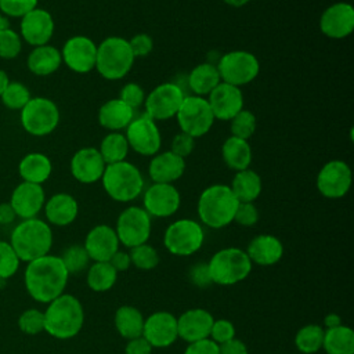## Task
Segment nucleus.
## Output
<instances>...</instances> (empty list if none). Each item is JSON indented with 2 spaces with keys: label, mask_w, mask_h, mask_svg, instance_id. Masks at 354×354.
<instances>
[{
  "label": "nucleus",
  "mask_w": 354,
  "mask_h": 354,
  "mask_svg": "<svg viewBox=\"0 0 354 354\" xmlns=\"http://www.w3.org/2000/svg\"><path fill=\"white\" fill-rule=\"evenodd\" d=\"M214 119L231 120L243 109V94L241 87L220 82L206 98Z\"/></svg>",
  "instance_id": "obj_21"
},
{
  "label": "nucleus",
  "mask_w": 354,
  "mask_h": 354,
  "mask_svg": "<svg viewBox=\"0 0 354 354\" xmlns=\"http://www.w3.org/2000/svg\"><path fill=\"white\" fill-rule=\"evenodd\" d=\"M18 325L21 330L26 335H37L44 330V313L37 308H30L22 313Z\"/></svg>",
  "instance_id": "obj_47"
},
{
  "label": "nucleus",
  "mask_w": 354,
  "mask_h": 354,
  "mask_svg": "<svg viewBox=\"0 0 354 354\" xmlns=\"http://www.w3.org/2000/svg\"><path fill=\"white\" fill-rule=\"evenodd\" d=\"M214 318L205 308H189L177 318L178 337L188 343L207 339Z\"/></svg>",
  "instance_id": "obj_25"
},
{
  "label": "nucleus",
  "mask_w": 354,
  "mask_h": 354,
  "mask_svg": "<svg viewBox=\"0 0 354 354\" xmlns=\"http://www.w3.org/2000/svg\"><path fill=\"white\" fill-rule=\"evenodd\" d=\"M252 266L246 252L239 248L220 249L207 263L212 282L221 286L235 285L246 279L252 271Z\"/></svg>",
  "instance_id": "obj_7"
},
{
  "label": "nucleus",
  "mask_w": 354,
  "mask_h": 354,
  "mask_svg": "<svg viewBox=\"0 0 354 354\" xmlns=\"http://www.w3.org/2000/svg\"><path fill=\"white\" fill-rule=\"evenodd\" d=\"M84 322L82 303L72 295L62 293L48 303L44 311V330L57 339L76 336Z\"/></svg>",
  "instance_id": "obj_2"
},
{
  "label": "nucleus",
  "mask_w": 354,
  "mask_h": 354,
  "mask_svg": "<svg viewBox=\"0 0 354 354\" xmlns=\"http://www.w3.org/2000/svg\"><path fill=\"white\" fill-rule=\"evenodd\" d=\"M321 32L330 39H344L354 29V8L350 3L339 1L329 6L319 19Z\"/></svg>",
  "instance_id": "obj_20"
},
{
  "label": "nucleus",
  "mask_w": 354,
  "mask_h": 354,
  "mask_svg": "<svg viewBox=\"0 0 354 354\" xmlns=\"http://www.w3.org/2000/svg\"><path fill=\"white\" fill-rule=\"evenodd\" d=\"M10 82H11V80H10L8 75H7V72L0 68V97H1V94L4 93V90L7 88V86H8Z\"/></svg>",
  "instance_id": "obj_60"
},
{
  "label": "nucleus",
  "mask_w": 354,
  "mask_h": 354,
  "mask_svg": "<svg viewBox=\"0 0 354 354\" xmlns=\"http://www.w3.org/2000/svg\"><path fill=\"white\" fill-rule=\"evenodd\" d=\"M144 210L151 217H169L173 216L181 203L178 189L173 184L153 183L144 192Z\"/></svg>",
  "instance_id": "obj_17"
},
{
  "label": "nucleus",
  "mask_w": 354,
  "mask_h": 354,
  "mask_svg": "<svg viewBox=\"0 0 354 354\" xmlns=\"http://www.w3.org/2000/svg\"><path fill=\"white\" fill-rule=\"evenodd\" d=\"M238 199L230 185L213 184L202 191L198 199V216L202 224L218 230L234 221Z\"/></svg>",
  "instance_id": "obj_3"
},
{
  "label": "nucleus",
  "mask_w": 354,
  "mask_h": 354,
  "mask_svg": "<svg viewBox=\"0 0 354 354\" xmlns=\"http://www.w3.org/2000/svg\"><path fill=\"white\" fill-rule=\"evenodd\" d=\"M134 119V109L124 104L120 98L104 102L98 111L100 124L111 131H120Z\"/></svg>",
  "instance_id": "obj_29"
},
{
  "label": "nucleus",
  "mask_w": 354,
  "mask_h": 354,
  "mask_svg": "<svg viewBox=\"0 0 354 354\" xmlns=\"http://www.w3.org/2000/svg\"><path fill=\"white\" fill-rule=\"evenodd\" d=\"M22 50V39L19 33L10 26L0 30V58L12 59Z\"/></svg>",
  "instance_id": "obj_44"
},
{
  "label": "nucleus",
  "mask_w": 354,
  "mask_h": 354,
  "mask_svg": "<svg viewBox=\"0 0 354 354\" xmlns=\"http://www.w3.org/2000/svg\"><path fill=\"white\" fill-rule=\"evenodd\" d=\"M129 46L131 48V53L134 55V58L137 57H145L148 55L152 48H153V40L149 35L147 33H138L136 36H133L129 40Z\"/></svg>",
  "instance_id": "obj_52"
},
{
  "label": "nucleus",
  "mask_w": 354,
  "mask_h": 354,
  "mask_svg": "<svg viewBox=\"0 0 354 354\" xmlns=\"http://www.w3.org/2000/svg\"><path fill=\"white\" fill-rule=\"evenodd\" d=\"M185 171V159L171 151L155 153L149 162L148 173L153 183L171 184Z\"/></svg>",
  "instance_id": "obj_26"
},
{
  "label": "nucleus",
  "mask_w": 354,
  "mask_h": 354,
  "mask_svg": "<svg viewBox=\"0 0 354 354\" xmlns=\"http://www.w3.org/2000/svg\"><path fill=\"white\" fill-rule=\"evenodd\" d=\"M118 278L116 270L109 261H94L87 271V285L94 292H106L113 288Z\"/></svg>",
  "instance_id": "obj_37"
},
{
  "label": "nucleus",
  "mask_w": 354,
  "mask_h": 354,
  "mask_svg": "<svg viewBox=\"0 0 354 354\" xmlns=\"http://www.w3.org/2000/svg\"><path fill=\"white\" fill-rule=\"evenodd\" d=\"M205 241L202 225L191 218L173 221L165 231L163 243L174 256H191L198 252Z\"/></svg>",
  "instance_id": "obj_9"
},
{
  "label": "nucleus",
  "mask_w": 354,
  "mask_h": 354,
  "mask_svg": "<svg viewBox=\"0 0 354 354\" xmlns=\"http://www.w3.org/2000/svg\"><path fill=\"white\" fill-rule=\"evenodd\" d=\"M230 188L238 202H254L261 194L263 185L260 176L254 170L245 169L235 173Z\"/></svg>",
  "instance_id": "obj_33"
},
{
  "label": "nucleus",
  "mask_w": 354,
  "mask_h": 354,
  "mask_svg": "<svg viewBox=\"0 0 354 354\" xmlns=\"http://www.w3.org/2000/svg\"><path fill=\"white\" fill-rule=\"evenodd\" d=\"M176 118L181 131L194 138L205 136L214 122L207 100L199 95H185Z\"/></svg>",
  "instance_id": "obj_11"
},
{
  "label": "nucleus",
  "mask_w": 354,
  "mask_h": 354,
  "mask_svg": "<svg viewBox=\"0 0 354 354\" xmlns=\"http://www.w3.org/2000/svg\"><path fill=\"white\" fill-rule=\"evenodd\" d=\"M62 62L76 72L87 73L95 68L97 44L87 36L77 35L69 37L61 50Z\"/></svg>",
  "instance_id": "obj_16"
},
{
  "label": "nucleus",
  "mask_w": 354,
  "mask_h": 354,
  "mask_svg": "<svg viewBox=\"0 0 354 354\" xmlns=\"http://www.w3.org/2000/svg\"><path fill=\"white\" fill-rule=\"evenodd\" d=\"M184 97L185 94L178 84L171 82L160 83L145 97V113L155 122L174 118Z\"/></svg>",
  "instance_id": "obj_13"
},
{
  "label": "nucleus",
  "mask_w": 354,
  "mask_h": 354,
  "mask_svg": "<svg viewBox=\"0 0 354 354\" xmlns=\"http://www.w3.org/2000/svg\"><path fill=\"white\" fill-rule=\"evenodd\" d=\"M21 124L26 133L43 137L53 133L59 123L57 104L46 97H32L21 109Z\"/></svg>",
  "instance_id": "obj_8"
},
{
  "label": "nucleus",
  "mask_w": 354,
  "mask_h": 354,
  "mask_svg": "<svg viewBox=\"0 0 354 354\" xmlns=\"http://www.w3.org/2000/svg\"><path fill=\"white\" fill-rule=\"evenodd\" d=\"M55 24L53 15L40 7L33 8L21 18L19 36L32 47L48 44L54 35Z\"/></svg>",
  "instance_id": "obj_18"
},
{
  "label": "nucleus",
  "mask_w": 354,
  "mask_h": 354,
  "mask_svg": "<svg viewBox=\"0 0 354 354\" xmlns=\"http://www.w3.org/2000/svg\"><path fill=\"white\" fill-rule=\"evenodd\" d=\"M144 315L133 306H120L115 313V328L118 333L130 340L142 335Z\"/></svg>",
  "instance_id": "obj_35"
},
{
  "label": "nucleus",
  "mask_w": 354,
  "mask_h": 354,
  "mask_svg": "<svg viewBox=\"0 0 354 354\" xmlns=\"http://www.w3.org/2000/svg\"><path fill=\"white\" fill-rule=\"evenodd\" d=\"M119 239L115 228L100 224L93 227L84 239V249L93 261H109V259L119 250Z\"/></svg>",
  "instance_id": "obj_24"
},
{
  "label": "nucleus",
  "mask_w": 354,
  "mask_h": 354,
  "mask_svg": "<svg viewBox=\"0 0 354 354\" xmlns=\"http://www.w3.org/2000/svg\"><path fill=\"white\" fill-rule=\"evenodd\" d=\"M115 232L126 248L147 243L151 235V216L140 206H129L119 214Z\"/></svg>",
  "instance_id": "obj_12"
},
{
  "label": "nucleus",
  "mask_w": 354,
  "mask_h": 354,
  "mask_svg": "<svg viewBox=\"0 0 354 354\" xmlns=\"http://www.w3.org/2000/svg\"><path fill=\"white\" fill-rule=\"evenodd\" d=\"M15 212L8 203H0V224H10L15 218Z\"/></svg>",
  "instance_id": "obj_58"
},
{
  "label": "nucleus",
  "mask_w": 354,
  "mask_h": 354,
  "mask_svg": "<svg viewBox=\"0 0 354 354\" xmlns=\"http://www.w3.org/2000/svg\"><path fill=\"white\" fill-rule=\"evenodd\" d=\"M131 264L138 270H153L159 264V254L156 249L148 243H141L130 249Z\"/></svg>",
  "instance_id": "obj_41"
},
{
  "label": "nucleus",
  "mask_w": 354,
  "mask_h": 354,
  "mask_svg": "<svg viewBox=\"0 0 354 354\" xmlns=\"http://www.w3.org/2000/svg\"><path fill=\"white\" fill-rule=\"evenodd\" d=\"M8 26V18H6L1 12H0V30Z\"/></svg>",
  "instance_id": "obj_62"
},
{
  "label": "nucleus",
  "mask_w": 354,
  "mask_h": 354,
  "mask_svg": "<svg viewBox=\"0 0 354 354\" xmlns=\"http://www.w3.org/2000/svg\"><path fill=\"white\" fill-rule=\"evenodd\" d=\"M134 59L127 39L109 36L97 46L95 69L108 80H119L130 72Z\"/></svg>",
  "instance_id": "obj_6"
},
{
  "label": "nucleus",
  "mask_w": 354,
  "mask_h": 354,
  "mask_svg": "<svg viewBox=\"0 0 354 354\" xmlns=\"http://www.w3.org/2000/svg\"><path fill=\"white\" fill-rule=\"evenodd\" d=\"M218 353L220 354H249L246 344L236 337L218 344Z\"/></svg>",
  "instance_id": "obj_56"
},
{
  "label": "nucleus",
  "mask_w": 354,
  "mask_h": 354,
  "mask_svg": "<svg viewBox=\"0 0 354 354\" xmlns=\"http://www.w3.org/2000/svg\"><path fill=\"white\" fill-rule=\"evenodd\" d=\"M252 264L272 266L278 263L283 254L282 242L270 234H261L254 236L245 250Z\"/></svg>",
  "instance_id": "obj_27"
},
{
  "label": "nucleus",
  "mask_w": 354,
  "mask_h": 354,
  "mask_svg": "<svg viewBox=\"0 0 354 354\" xmlns=\"http://www.w3.org/2000/svg\"><path fill=\"white\" fill-rule=\"evenodd\" d=\"M18 171L24 181L41 185L51 176L53 165L47 155L41 152H30L19 160Z\"/></svg>",
  "instance_id": "obj_31"
},
{
  "label": "nucleus",
  "mask_w": 354,
  "mask_h": 354,
  "mask_svg": "<svg viewBox=\"0 0 354 354\" xmlns=\"http://www.w3.org/2000/svg\"><path fill=\"white\" fill-rule=\"evenodd\" d=\"M234 221L243 227H252L259 221V210L253 202H239L234 214Z\"/></svg>",
  "instance_id": "obj_50"
},
{
  "label": "nucleus",
  "mask_w": 354,
  "mask_h": 354,
  "mask_svg": "<svg viewBox=\"0 0 354 354\" xmlns=\"http://www.w3.org/2000/svg\"><path fill=\"white\" fill-rule=\"evenodd\" d=\"M184 354H220V353H218V344L207 337L194 343H188Z\"/></svg>",
  "instance_id": "obj_54"
},
{
  "label": "nucleus",
  "mask_w": 354,
  "mask_h": 354,
  "mask_svg": "<svg viewBox=\"0 0 354 354\" xmlns=\"http://www.w3.org/2000/svg\"><path fill=\"white\" fill-rule=\"evenodd\" d=\"M10 245L19 260L32 261L48 254L53 245V231L46 221L37 217L26 218L12 230Z\"/></svg>",
  "instance_id": "obj_4"
},
{
  "label": "nucleus",
  "mask_w": 354,
  "mask_h": 354,
  "mask_svg": "<svg viewBox=\"0 0 354 354\" xmlns=\"http://www.w3.org/2000/svg\"><path fill=\"white\" fill-rule=\"evenodd\" d=\"M324 324H325L326 329H332V328H336V326L342 325V318L336 313H329V314L325 315Z\"/></svg>",
  "instance_id": "obj_59"
},
{
  "label": "nucleus",
  "mask_w": 354,
  "mask_h": 354,
  "mask_svg": "<svg viewBox=\"0 0 354 354\" xmlns=\"http://www.w3.org/2000/svg\"><path fill=\"white\" fill-rule=\"evenodd\" d=\"M109 264L116 270V272L120 271H126L130 266H131V260H130V254L122 250H118L111 259H109Z\"/></svg>",
  "instance_id": "obj_57"
},
{
  "label": "nucleus",
  "mask_w": 354,
  "mask_h": 354,
  "mask_svg": "<svg viewBox=\"0 0 354 354\" xmlns=\"http://www.w3.org/2000/svg\"><path fill=\"white\" fill-rule=\"evenodd\" d=\"M39 0H0V12L6 18H22L36 8Z\"/></svg>",
  "instance_id": "obj_46"
},
{
  "label": "nucleus",
  "mask_w": 354,
  "mask_h": 354,
  "mask_svg": "<svg viewBox=\"0 0 354 354\" xmlns=\"http://www.w3.org/2000/svg\"><path fill=\"white\" fill-rule=\"evenodd\" d=\"M325 329L317 324L300 328L295 335V346L303 354H314L322 348Z\"/></svg>",
  "instance_id": "obj_39"
},
{
  "label": "nucleus",
  "mask_w": 354,
  "mask_h": 354,
  "mask_svg": "<svg viewBox=\"0 0 354 354\" xmlns=\"http://www.w3.org/2000/svg\"><path fill=\"white\" fill-rule=\"evenodd\" d=\"M230 122H231L230 124L231 136L236 138L248 140L256 131V116L248 109L239 111Z\"/></svg>",
  "instance_id": "obj_43"
},
{
  "label": "nucleus",
  "mask_w": 354,
  "mask_h": 354,
  "mask_svg": "<svg viewBox=\"0 0 354 354\" xmlns=\"http://www.w3.org/2000/svg\"><path fill=\"white\" fill-rule=\"evenodd\" d=\"M59 257L69 274L82 272L88 267V261H90V257L83 245L69 246Z\"/></svg>",
  "instance_id": "obj_42"
},
{
  "label": "nucleus",
  "mask_w": 354,
  "mask_h": 354,
  "mask_svg": "<svg viewBox=\"0 0 354 354\" xmlns=\"http://www.w3.org/2000/svg\"><path fill=\"white\" fill-rule=\"evenodd\" d=\"M216 66L221 82L236 87L250 83L260 72L257 57L245 50L224 54Z\"/></svg>",
  "instance_id": "obj_10"
},
{
  "label": "nucleus",
  "mask_w": 354,
  "mask_h": 354,
  "mask_svg": "<svg viewBox=\"0 0 354 354\" xmlns=\"http://www.w3.org/2000/svg\"><path fill=\"white\" fill-rule=\"evenodd\" d=\"M188 278L192 282V285L198 286V288H209L213 282L210 279L209 275V268H207V263H196L194 264L189 271H188Z\"/></svg>",
  "instance_id": "obj_53"
},
{
  "label": "nucleus",
  "mask_w": 354,
  "mask_h": 354,
  "mask_svg": "<svg viewBox=\"0 0 354 354\" xmlns=\"http://www.w3.org/2000/svg\"><path fill=\"white\" fill-rule=\"evenodd\" d=\"M224 3H227L228 6H232V7H243L249 3V0H223Z\"/></svg>",
  "instance_id": "obj_61"
},
{
  "label": "nucleus",
  "mask_w": 354,
  "mask_h": 354,
  "mask_svg": "<svg viewBox=\"0 0 354 354\" xmlns=\"http://www.w3.org/2000/svg\"><path fill=\"white\" fill-rule=\"evenodd\" d=\"M61 64V51L51 44L33 47L26 59L28 69L36 76H48L54 73Z\"/></svg>",
  "instance_id": "obj_30"
},
{
  "label": "nucleus",
  "mask_w": 354,
  "mask_h": 354,
  "mask_svg": "<svg viewBox=\"0 0 354 354\" xmlns=\"http://www.w3.org/2000/svg\"><path fill=\"white\" fill-rule=\"evenodd\" d=\"M43 207L47 221L58 227L69 225L75 221L79 213L77 201L66 192L54 194L48 201H46Z\"/></svg>",
  "instance_id": "obj_28"
},
{
  "label": "nucleus",
  "mask_w": 354,
  "mask_h": 354,
  "mask_svg": "<svg viewBox=\"0 0 354 354\" xmlns=\"http://www.w3.org/2000/svg\"><path fill=\"white\" fill-rule=\"evenodd\" d=\"M32 98L30 90L21 82H10L0 100L11 111H21Z\"/></svg>",
  "instance_id": "obj_40"
},
{
  "label": "nucleus",
  "mask_w": 354,
  "mask_h": 354,
  "mask_svg": "<svg viewBox=\"0 0 354 354\" xmlns=\"http://www.w3.org/2000/svg\"><path fill=\"white\" fill-rule=\"evenodd\" d=\"M351 187V169L339 159L325 163L317 176V189L329 199L343 198Z\"/></svg>",
  "instance_id": "obj_15"
},
{
  "label": "nucleus",
  "mask_w": 354,
  "mask_h": 354,
  "mask_svg": "<svg viewBox=\"0 0 354 354\" xmlns=\"http://www.w3.org/2000/svg\"><path fill=\"white\" fill-rule=\"evenodd\" d=\"M101 181L105 192L116 202H130L144 189L141 171L127 160L106 165Z\"/></svg>",
  "instance_id": "obj_5"
},
{
  "label": "nucleus",
  "mask_w": 354,
  "mask_h": 354,
  "mask_svg": "<svg viewBox=\"0 0 354 354\" xmlns=\"http://www.w3.org/2000/svg\"><path fill=\"white\" fill-rule=\"evenodd\" d=\"M322 348L326 354H354V332L347 325L325 329Z\"/></svg>",
  "instance_id": "obj_36"
},
{
  "label": "nucleus",
  "mask_w": 354,
  "mask_h": 354,
  "mask_svg": "<svg viewBox=\"0 0 354 354\" xmlns=\"http://www.w3.org/2000/svg\"><path fill=\"white\" fill-rule=\"evenodd\" d=\"M235 337V326L228 319H214L210 328L209 339L213 340L217 344H221L224 342H228Z\"/></svg>",
  "instance_id": "obj_48"
},
{
  "label": "nucleus",
  "mask_w": 354,
  "mask_h": 354,
  "mask_svg": "<svg viewBox=\"0 0 354 354\" xmlns=\"http://www.w3.org/2000/svg\"><path fill=\"white\" fill-rule=\"evenodd\" d=\"M69 272L59 256L46 254L29 261L25 270V286L40 303H50L64 293Z\"/></svg>",
  "instance_id": "obj_1"
},
{
  "label": "nucleus",
  "mask_w": 354,
  "mask_h": 354,
  "mask_svg": "<svg viewBox=\"0 0 354 354\" xmlns=\"http://www.w3.org/2000/svg\"><path fill=\"white\" fill-rule=\"evenodd\" d=\"M221 155L225 165L235 171L249 169V165L252 162V148L248 140L236 138L234 136L228 137L224 141L221 147Z\"/></svg>",
  "instance_id": "obj_32"
},
{
  "label": "nucleus",
  "mask_w": 354,
  "mask_h": 354,
  "mask_svg": "<svg viewBox=\"0 0 354 354\" xmlns=\"http://www.w3.org/2000/svg\"><path fill=\"white\" fill-rule=\"evenodd\" d=\"M194 148H195V138L181 131L173 137L170 151L185 159L188 155L192 153Z\"/></svg>",
  "instance_id": "obj_51"
},
{
  "label": "nucleus",
  "mask_w": 354,
  "mask_h": 354,
  "mask_svg": "<svg viewBox=\"0 0 354 354\" xmlns=\"http://www.w3.org/2000/svg\"><path fill=\"white\" fill-rule=\"evenodd\" d=\"M145 97L144 88L138 83H127L119 93V98L133 109L140 108L144 104Z\"/></svg>",
  "instance_id": "obj_49"
},
{
  "label": "nucleus",
  "mask_w": 354,
  "mask_h": 354,
  "mask_svg": "<svg viewBox=\"0 0 354 354\" xmlns=\"http://www.w3.org/2000/svg\"><path fill=\"white\" fill-rule=\"evenodd\" d=\"M141 336L155 348L169 347L178 337L177 318L167 311H155L144 319Z\"/></svg>",
  "instance_id": "obj_19"
},
{
  "label": "nucleus",
  "mask_w": 354,
  "mask_h": 354,
  "mask_svg": "<svg viewBox=\"0 0 354 354\" xmlns=\"http://www.w3.org/2000/svg\"><path fill=\"white\" fill-rule=\"evenodd\" d=\"M46 203V194L40 184L19 183L10 198V205L15 212V216L22 220L33 218L39 214Z\"/></svg>",
  "instance_id": "obj_22"
},
{
  "label": "nucleus",
  "mask_w": 354,
  "mask_h": 354,
  "mask_svg": "<svg viewBox=\"0 0 354 354\" xmlns=\"http://www.w3.org/2000/svg\"><path fill=\"white\" fill-rule=\"evenodd\" d=\"M19 266V259L8 242L0 241V278L12 277Z\"/></svg>",
  "instance_id": "obj_45"
},
{
  "label": "nucleus",
  "mask_w": 354,
  "mask_h": 354,
  "mask_svg": "<svg viewBox=\"0 0 354 354\" xmlns=\"http://www.w3.org/2000/svg\"><path fill=\"white\" fill-rule=\"evenodd\" d=\"M221 82L217 66L210 62L196 65L188 76V86L194 95H209L210 91Z\"/></svg>",
  "instance_id": "obj_34"
},
{
  "label": "nucleus",
  "mask_w": 354,
  "mask_h": 354,
  "mask_svg": "<svg viewBox=\"0 0 354 354\" xmlns=\"http://www.w3.org/2000/svg\"><path fill=\"white\" fill-rule=\"evenodd\" d=\"M105 162L94 147H84L76 151L71 159V173L75 180L83 184H93L101 180Z\"/></svg>",
  "instance_id": "obj_23"
},
{
  "label": "nucleus",
  "mask_w": 354,
  "mask_h": 354,
  "mask_svg": "<svg viewBox=\"0 0 354 354\" xmlns=\"http://www.w3.org/2000/svg\"><path fill=\"white\" fill-rule=\"evenodd\" d=\"M152 348L153 347L142 336H138L127 340L124 354H151Z\"/></svg>",
  "instance_id": "obj_55"
},
{
  "label": "nucleus",
  "mask_w": 354,
  "mask_h": 354,
  "mask_svg": "<svg viewBox=\"0 0 354 354\" xmlns=\"http://www.w3.org/2000/svg\"><path fill=\"white\" fill-rule=\"evenodd\" d=\"M124 136L129 147L144 156H153L159 152L162 145V137L156 122L147 113L134 118L126 127Z\"/></svg>",
  "instance_id": "obj_14"
},
{
  "label": "nucleus",
  "mask_w": 354,
  "mask_h": 354,
  "mask_svg": "<svg viewBox=\"0 0 354 354\" xmlns=\"http://www.w3.org/2000/svg\"><path fill=\"white\" fill-rule=\"evenodd\" d=\"M129 142L126 136L119 131H111L106 134L100 145V153L105 162V165L118 163L126 159L129 152Z\"/></svg>",
  "instance_id": "obj_38"
}]
</instances>
